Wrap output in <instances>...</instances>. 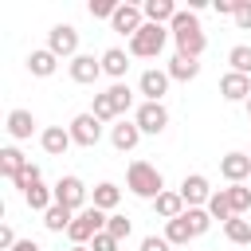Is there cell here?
Segmentation results:
<instances>
[{
  "label": "cell",
  "instance_id": "cell-1",
  "mask_svg": "<svg viewBox=\"0 0 251 251\" xmlns=\"http://www.w3.org/2000/svg\"><path fill=\"white\" fill-rule=\"evenodd\" d=\"M169 35H173V43H176V55H188V59H200L204 47H208V35H204L196 12H188V8H180V12L173 16Z\"/></svg>",
  "mask_w": 251,
  "mask_h": 251
},
{
  "label": "cell",
  "instance_id": "cell-2",
  "mask_svg": "<svg viewBox=\"0 0 251 251\" xmlns=\"http://www.w3.org/2000/svg\"><path fill=\"white\" fill-rule=\"evenodd\" d=\"M126 188H129L133 196H141V200L153 204V200L165 192V176H161V169L149 165V161H129V169H126Z\"/></svg>",
  "mask_w": 251,
  "mask_h": 251
},
{
  "label": "cell",
  "instance_id": "cell-3",
  "mask_svg": "<svg viewBox=\"0 0 251 251\" xmlns=\"http://www.w3.org/2000/svg\"><path fill=\"white\" fill-rule=\"evenodd\" d=\"M173 35H169V27H161V24H145L133 39H129V59H157L161 51H165V43H169Z\"/></svg>",
  "mask_w": 251,
  "mask_h": 251
},
{
  "label": "cell",
  "instance_id": "cell-4",
  "mask_svg": "<svg viewBox=\"0 0 251 251\" xmlns=\"http://www.w3.org/2000/svg\"><path fill=\"white\" fill-rule=\"evenodd\" d=\"M106 220H110V216H106L102 208H94V204H90V208H82V212L71 220V227H67V239H71L75 247H86V243H90L98 231H106Z\"/></svg>",
  "mask_w": 251,
  "mask_h": 251
},
{
  "label": "cell",
  "instance_id": "cell-5",
  "mask_svg": "<svg viewBox=\"0 0 251 251\" xmlns=\"http://www.w3.org/2000/svg\"><path fill=\"white\" fill-rule=\"evenodd\" d=\"M55 204H63V208H71V212L90 208V204H86V184H82V176H75V173L59 176V180H55Z\"/></svg>",
  "mask_w": 251,
  "mask_h": 251
},
{
  "label": "cell",
  "instance_id": "cell-6",
  "mask_svg": "<svg viewBox=\"0 0 251 251\" xmlns=\"http://www.w3.org/2000/svg\"><path fill=\"white\" fill-rule=\"evenodd\" d=\"M47 51L59 59H75L78 55V27L75 24H55L47 31Z\"/></svg>",
  "mask_w": 251,
  "mask_h": 251
},
{
  "label": "cell",
  "instance_id": "cell-7",
  "mask_svg": "<svg viewBox=\"0 0 251 251\" xmlns=\"http://www.w3.org/2000/svg\"><path fill=\"white\" fill-rule=\"evenodd\" d=\"M67 129H71V141L82 145V149H94V145L102 141V122H98L90 110H86V114H75Z\"/></svg>",
  "mask_w": 251,
  "mask_h": 251
},
{
  "label": "cell",
  "instance_id": "cell-8",
  "mask_svg": "<svg viewBox=\"0 0 251 251\" xmlns=\"http://www.w3.org/2000/svg\"><path fill=\"white\" fill-rule=\"evenodd\" d=\"M133 122H137V129L141 133H165L169 129V110H165V102H141L137 106V114H133Z\"/></svg>",
  "mask_w": 251,
  "mask_h": 251
},
{
  "label": "cell",
  "instance_id": "cell-9",
  "mask_svg": "<svg viewBox=\"0 0 251 251\" xmlns=\"http://www.w3.org/2000/svg\"><path fill=\"white\" fill-rule=\"evenodd\" d=\"M180 200H184V208H208V200H212V184H208V176L204 173H188L184 180H180Z\"/></svg>",
  "mask_w": 251,
  "mask_h": 251
},
{
  "label": "cell",
  "instance_id": "cell-10",
  "mask_svg": "<svg viewBox=\"0 0 251 251\" xmlns=\"http://www.w3.org/2000/svg\"><path fill=\"white\" fill-rule=\"evenodd\" d=\"M110 27H114L118 35H129V39H133V35L145 27V12H141V4H118Z\"/></svg>",
  "mask_w": 251,
  "mask_h": 251
},
{
  "label": "cell",
  "instance_id": "cell-11",
  "mask_svg": "<svg viewBox=\"0 0 251 251\" xmlns=\"http://www.w3.org/2000/svg\"><path fill=\"white\" fill-rule=\"evenodd\" d=\"M220 176L227 184H247L251 180V153H224L220 157Z\"/></svg>",
  "mask_w": 251,
  "mask_h": 251
},
{
  "label": "cell",
  "instance_id": "cell-12",
  "mask_svg": "<svg viewBox=\"0 0 251 251\" xmlns=\"http://www.w3.org/2000/svg\"><path fill=\"white\" fill-rule=\"evenodd\" d=\"M67 71H71V82H78V86H90V82H98L102 78V59H94V55H75L71 63H67Z\"/></svg>",
  "mask_w": 251,
  "mask_h": 251
},
{
  "label": "cell",
  "instance_id": "cell-13",
  "mask_svg": "<svg viewBox=\"0 0 251 251\" xmlns=\"http://www.w3.org/2000/svg\"><path fill=\"white\" fill-rule=\"evenodd\" d=\"M169 71H161V67H149V71H141V78H137V90L145 94V102H161L165 94H169Z\"/></svg>",
  "mask_w": 251,
  "mask_h": 251
},
{
  "label": "cell",
  "instance_id": "cell-14",
  "mask_svg": "<svg viewBox=\"0 0 251 251\" xmlns=\"http://www.w3.org/2000/svg\"><path fill=\"white\" fill-rule=\"evenodd\" d=\"M145 133L137 129V122H129V118H118L114 126H110V145L118 149V153H129V149H137V141H141Z\"/></svg>",
  "mask_w": 251,
  "mask_h": 251
},
{
  "label": "cell",
  "instance_id": "cell-15",
  "mask_svg": "<svg viewBox=\"0 0 251 251\" xmlns=\"http://www.w3.org/2000/svg\"><path fill=\"white\" fill-rule=\"evenodd\" d=\"M39 145H43L47 157H63L75 141H71V129L67 126H47V129H39Z\"/></svg>",
  "mask_w": 251,
  "mask_h": 251
},
{
  "label": "cell",
  "instance_id": "cell-16",
  "mask_svg": "<svg viewBox=\"0 0 251 251\" xmlns=\"http://www.w3.org/2000/svg\"><path fill=\"white\" fill-rule=\"evenodd\" d=\"M220 94H224V102H247V98H251V78L227 71V75L220 78Z\"/></svg>",
  "mask_w": 251,
  "mask_h": 251
},
{
  "label": "cell",
  "instance_id": "cell-17",
  "mask_svg": "<svg viewBox=\"0 0 251 251\" xmlns=\"http://www.w3.org/2000/svg\"><path fill=\"white\" fill-rule=\"evenodd\" d=\"M98 59H102V75H110L114 82L126 78V71H129V51H122V47H106Z\"/></svg>",
  "mask_w": 251,
  "mask_h": 251
},
{
  "label": "cell",
  "instance_id": "cell-18",
  "mask_svg": "<svg viewBox=\"0 0 251 251\" xmlns=\"http://www.w3.org/2000/svg\"><path fill=\"white\" fill-rule=\"evenodd\" d=\"M4 129H8V137H12V141H27V137L35 133V114H31V110H12Z\"/></svg>",
  "mask_w": 251,
  "mask_h": 251
},
{
  "label": "cell",
  "instance_id": "cell-19",
  "mask_svg": "<svg viewBox=\"0 0 251 251\" xmlns=\"http://www.w3.org/2000/svg\"><path fill=\"white\" fill-rule=\"evenodd\" d=\"M141 12H145V24H161V27H169L173 24V16L180 12L173 0H145L141 4Z\"/></svg>",
  "mask_w": 251,
  "mask_h": 251
},
{
  "label": "cell",
  "instance_id": "cell-20",
  "mask_svg": "<svg viewBox=\"0 0 251 251\" xmlns=\"http://www.w3.org/2000/svg\"><path fill=\"white\" fill-rule=\"evenodd\" d=\"M27 165H31V161H27L16 145H4V149H0V176H4V180H16Z\"/></svg>",
  "mask_w": 251,
  "mask_h": 251
},
{
  "label": "cell",
  "instance_id": "cell-21",
  "mask_svg": "<svg viewBox=\"0 0 251 251\" xmlns=\"http://www.w3.org/2000/svg\"><path fill=\"white\" fill-rule=\"evenodd\" d=\"M27 71H31L35 78H51V75L59 71V55H51L47 47L31 51V55H27Z\"/></svg>",
  "mask_w": 251,
  "mask_h": 251
},
{
  "label": "cell",
  "instance_id": "cell-22",
  "mask_svg": "<svg viewBox=\"0 0 251 251\" xmlns=\"http://www.w3.org/2000/svg\"><path fill=\"white\" fill-rule=\"evenodd\" d=\"M165 71H169V78H173V82H192V78L200 75V59H188V55H173Z\"/></svg>",
  "mask_w": 251,
  "mask_h": 251
},
{
  "label": "cell",
  "instance_id": "cell-23",
  "mask_svg": "<svg viewBox=\"0 0 251 251\" xmlns=\"http://www.w3.org/2000/svg\"><path fill=\"white\" fill-rule=\"evenodd\" d=\"M153 212L169 224V220H176V216H184V200H180V192H173V188H165L157 200H153Z\"/></svg>",
  "mask_w": 251,
  "mask_h": 251
},
{
  "label": "cell",
  "instance_id": "cell-24",
  "mask_svg": "<svg viewBox=\"0 0 251 251\" xmlns=\"http://www.w3.org/2000/svg\"><path fill=\"white\" fill-rule=\"evenodd\" d=\"M90 204H94V208H102V212H114V208L122 204V188H118L114 180H102V184L94 188V196H90Z\"/></svg>",
  "mask_w": 251,
  "mask_h": 251
},
{
  "label": "cell",
  "instance_id": "cell-25",
  "mask_svg": "<svg viewBox=\"0 0 251 251\" xmlns=\"http://www.w3.org/2000/svg\"><path fill=\"white\" fill-rule=\"evenodd\" d=\"M75 216H78V212H71V208H63V204H51V208L43 212V227L59 235V231H67V227H71V220H75Z\"/></svg>",
  "mask_w": 251,
  "mask_h": 251
},
{
  "label": "cell",
  "instance_id": "cell-26",
  "mask_svg": "<svg viewBox=\"0 0 251 251\" xmlns=\"http://www.w3.org/2000/svg\"><path fill=\"white\" fill-rule=\"evenodd\" d=\"M24 200H27V208H31V212H47V208L55 204V188H47V184L39 180V184H31V188L24 192Z\"/></svg>",
  "mask_w": 251,
  "mask_h": 251
},
{
  "label": "cell",
  "instance_id": "cell-27",
  "mask_svg": "<svg viewBox=\"0 0 251 251\" xmlns=\"http://www.w3.org/2000/svg\"><path fill=\"white\" fill-rule=\"evenodd\" d=\"M165 239H169L173 247H184V243H192L196 235H192L188 220H184V216H176V220H169V224H165Z\"/></svg>",
  "mask_w": 251,
  "mask_h": 251
},
{
  "label": "cell",
  "instance_id": "cell-28",
  "mask_svg": "<svg viewBox=\"0 0 251 251\" xmlns=\"http://www.w3.org/2000/svg\"><path fill=\"white\" fill-rule=\"evenodd\" d=\"M224 235H227V243H251V220H243V216H231L227 224H224Z\"/></svg>",
  "mask_w": 251,
  "mask_h": 251
},
{
  "label": "cell",
  "instance_id": "cell-29",
  "mask_svg": "<svg viewBox=\"0 0 251 251\" xmlns=\"http://www.w3.org/2000/svg\"><path fill=\"white\" fill-rule=\"evenodd\" d=\"M90 114L106 126V122H118V106H114V98L102 90V94H94V102H90Z\"/></svg>",
  "mask_w": 251,
  "mask_h": 251
},
{
  "label": "cell",
  "instance_id": "cell-30",
  "mask_svg": "<svg viewBox=\"0 0 251 251\" xmlns=\"http://www.w3.org/2000/svg\"><path fill=\"white\" fill-rule=\"evenodd\" d=\"M208 216L212 220H220V224H227L235 212H231V200H227V188H220V192H212V200H208Z\"/></svg>",
  "mask_w": 251,
  "mask_h": 251
},
{
  "label": "cell",
  "instance_id": "cell-31",
  "mask_svg": "<svg viewBox=\"0 0 251 251\" xmlns=\"http://www.w3.org/2000/svg\"><path fill=\"white\" fill-rule=\"evenodd\" d=\"M227 63H231L235 75H247V78H251V43H235V47L227 51Z\"/></svg>",
  "mask_w": 251,
  "mask_h": 251
},
{
  "label": "cell",
  "instance_id": "cell-32",
  "mask_svg": "<svg viewBox=\"0 0 251 251\" xmlns=\"http://www.w3.org/2000/svg\"><path fill=\"white\" fill-rule=\"evenodd\" d=\"M227 200H231V212L235 216L251 212V188L247 184H227Z\"/></svg>",
  "mask_w": 251,
  "mask_h": 251
},
{
  "label": "cell",
  "instance_id": "cell-33",
  "mask_svg": "<svg viewBox=\"0 0 251 251\" xmlns=\"http://www.w3.org/2000/svg\"><path fill=\"white\" fill-rule=\"evenodd\" d=\"M106 94L114 98V106H118V118H126V114H129V106H133V90H129L126 82H114Z\"/></svg>",
  "mask_w": 251,
  "mask_h": 251
},
{
  "label": "cell",
  "instance_id": "cell-34",
  "mask_svg": "<svg viewBox=\"0 0 251 251\" xmlns=\"http://www.w3.org/2000/svg\"><path fill=\"white\" fill-rule=\"evenodd\" d=\"M184 220H188L192 235H204V231L212 227V216H208V208H184Z\"/></svg>",
  "mask_w": 251,
  "mask_h": 251
},
{
  "label": "cell",
  "instance_id": "cell-35",
  "mask_svg": "<svg viewBox=\"0 0 251 251\" xmlns=\"http://www.w3.org/2000/svg\"><path fill=\"white\" fill-rule=\"evenodd\" d=\"M106 231L122 243V239H129V231H133V224H129V216H122V212H110V220H106Z\"/></svg>",
  "mask_w": 251,
  "mask_h": 251
},
{
  "label": "cell",
  "instance_id": "cell-36",
  "mask_svg": "<svg viewBox=\"0 0 251 251\" xmlns=\"http://www.w3.org/2000/svg\"><path fill=\"white\" fill-rule=\"evenodd\" d=\"M39 180H43V173H39V165H27V169H24V173H20L16 180H12V188H20V192H27V188H31V184H39Z\"/></svg>",
  "mask_w": 251,
  "mask_h": 251
},
{
  "label": "cell",
  "instance_id": "cell-37",
  "mask_svg": "<svg viewBox=\"0 0 251 251\" xmlns=\"http://www.w3.org/2000/svg\"><path fill=\"white\" fill-rule=\"evenodd\" d=\"M118 4H122V0H90V16H94V20H114Z\"/></svg>",
  "mask_w": 251,
  "mask_h": 251
},
{
  "label": "cell",
  "instance_id": "cell-38",
  "mask_svg": "<svg viewBox=\"0 0 251 251\" xmlns=\"http://www.w3.org/2000/svg\"><path fill=\"white\" fill-rule=\"evenodd\" d=\"M231 20H235V27H239V31H251V0H239Z\"/></svg>",
  "mask_w": 251,
  "mask_h": 251
},
{
  "label": "cell",
  "instance_id": "cell-39",
  "mask_svg": "<svg viewBox=\"0 0 251 251\" xmlns=\"http://www.w3.org/2000/svg\"><path fill=\"white\" fill-rule=\"evenodd\" d=\"M118 247H122V243H118L110 231H98V235L90 239V251H118Z\"/></svg>",
  "mask_w": 251,
  "mask_h": 251
},
{
  "label": "cell",
  "instance_id": "cell-40",
  "mask_svg": "<svg viewBox=\"0 0 251 251\" xmlns=\"http://www.w3.org/2000/svg\"><path fill=\"white\" fill-rule=\"evenodd\" d=\"M169 247H173V243H169V239H165V235H145V239H141V247H137V251H169Z\"/></svg>",
  "mask_w": 251,
  "mask_h": 251
},
{
  "label": "cell",
  "instance_id": "cell-41",
  "mask_svg": "<svg viewBox=\"0 0 251 251\" xmlns=\"http://www.w3.org/2000/svg\"><path fill=\"white\" fill-rule=\"evenodd\" d=\"M16 243H20V239H16V231H12V224H4V227H0V247H4V251H12Z\"/></svg>",
  "mask_w": 251,
  "mask_h": 251
},
{
  "label": "cell",
  "instance_id": "cell-42",
  "mask_svg": "<svg viewBox=\"0 0 251 251\" xmlns=\"http://www.w3.org/2000/svg\"><path fill=\"white\" fill-rule=\"evenodd\" d=\"M235 4L239 0H216L212 8H216V16H235Z\"/></svg>",
  "mask_w": 251,
  "mask_h": 251
},
{
  "label": "cell",
  "instance_id": "cell-43",
  "mask_svg": "<svg viewBox=\"0 0 251 251\" xmlns=\"http://www.w3.org/2000/svg\"><path fill=\"white\" fill-rule=\"evenodd\" d=\"M12 251H43V247H39V243H35V239H20V243H16V247H12Z\"/></svg>",
  "mask_w": 251,
  "mask_h": 251
},
{
  "label": "cell",
  "instance_id": "cell-44",
  "mask_svg": "<svg viewBox=\"0 0 251 251\" xmlns=\"http://www.w3.org/2000/svg\"><path fill=\"white\" fill-rule=\"evenodd\" d=\"M243 106H247V118H251V98H247V102H243Z\"/></svg>",
  "mask_w": 251,
  "mask_h": 251
},
{
  "label": "cell",
  "instance_id": "cell-45",
  "mask_svg": "<svg viewBox=\"0 0 251 251\" xmlns=\"http://www.w3.org/2000/svg\"><path fill=\"white\" fill-rule=\"evenodd\" d=\"M71 251H90V247H71Z\"/></svg>",
  "mask_w": 251,
  "mask_h": 251
}]
</instances>
